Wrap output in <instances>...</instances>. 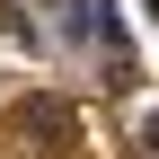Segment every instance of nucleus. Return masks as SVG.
<instances>
[{
    "label": "nucleus",
    "mask_w": 159,
    "mask_h": 159,
    "mask_svg": "<svg viewBox=\"0 0 159 159\" xmlns=\"http://www.w3.org/2000/svg\"><path fill=\"white\" fill-rule=\"evenodd\" d=\"M142 9H150V18H159V0H142Z\"/></svg>",
    "instance_id": "nucleus-1"
}]
</instances>
